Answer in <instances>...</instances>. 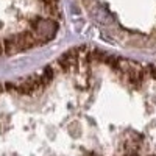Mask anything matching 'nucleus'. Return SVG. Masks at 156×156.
Masks as SVG:
<instances>
[{"instance_id":"obj_3","label":"nucleus","mask_w":156,"mask_h":156,"mask_svg":"<svg viewBox=\"0 0 156 156\" xmlns=\"http://www.w3.org/2000/svg\"><path fill=\"white\" fill-rule=\"evenodd\" d=\"M39 76H41V84H42V89L47 87L51 81H53V76H55V66H47L41 73H39Z\"/></svg>"},{"instance_id":"obj_4","label":"nucleus","mask_w":156,"mask_h":156,"mask_svg":"<svg viewBox=\"0 0 156 156\" xmlns=\"http://www.w3.org/2000/svg\"><path fill=\"white\" fill-rule=\"evenodd\" d=\"M0 55H3V42H2V39H0Z\"/></svg>"},{"instance_id":"obj_1","label":"nucleus","mask_w":156,"mask_h":156,"mask_svg":"<svg viewBox=\"0 0 156 156\" xmlns=\"http://www.w3.org/2000/svg\"><path fill=\"white\" fill-rule=\"evenodd\" d=\"M16 42L19 45V50H30V48H34L36 45H39L41 42H39L37 36L33 33V31H22L19 34L14 36Z\"/></svg>"},{"instance_id":"obj_2","label":"nucleus","mask_w":156,"mask_h":156,"mask_svg":"<svg viewBox=\"0 0 156 156\" xmlns=\"http://www.w3.org/2000/svg\"><path fill=\"white\" fill-rule=\"evenodd\" d=\"M3 53H6V55H16V53H19V45H17V42H16V39H14V36L12 37H6V39H3Z\"/></svg>"}]
</instances>
